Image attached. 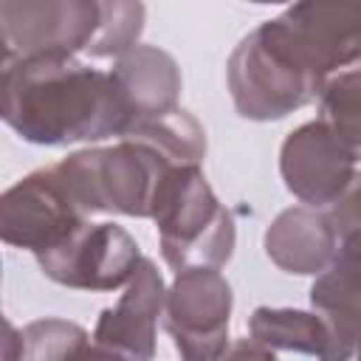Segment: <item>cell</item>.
<instances>
[{
    "instance_id": "1",
    "label": "cell",
    "mask_w": 361,
    "mask_h": 361,
    "mask_svg": "<svg viewBox=\"0 0 361 361\" xmlns=\"http://www.w3.org/2000/svg\"><path fill=\"white\" fill-rule=\"evenodd\" d=\"M3 121L28 144L65 147L130 130V113L110 71L71 54H39L3 62Z\"/></svg>"
},
{
    "instance_id": "2",
    "label": "cell",
    "mask_w": 361,
    "mask_h": 361,
    "mask_svg": "<svg viewBox=\"0 0 361 361\" xmlns=\"http://www.w3.org/2000/svg\"><path fill=\"white\" fill-rule=\"evenodd\" d=\"M234 110L248 121H279L313 102L324 82L293 48L279 17L240 39L226 65Z\"/></svg>"
},
{
    "instance_id": "3",
    "label": "cell",
    "mask_w": 361,
    "mask_h": 361,
    "mask_svg": "<svg viewBox=\"0 0 361 361\" xmlns=\"http://www.w3.org/2000/svg\"><path fill=\"white\" fill-rule=\"evenodd\" d=\"M178 169L186 166H172L133 138H121L113 147L79 149L56 164L59 178L87 217L104 212L152 220L158 195Z\"/></svg>"
},
{
    "instance_id": "4",
    "label": "cell",
    "mask_w": 361,
    "mask_h": 361,
    "mask_svg": "<svg viewBox=\"0 0 361 361\" xmlns=\"http://www.w3.org/2000/svg\"><path fill=\"white\" fill-rule=\"evenodd\" d=\"M152 220L161 257L172 271L223 268L237 243L231 212L217 200L200 166L172 172L164 183Z\"/></svg>"
},
{
    "instance_id": "5",
    "label": "cell",
    "mask_w": 361,
    "mask_h": 361,
    "mask_svg": "<svg viewBox=\"0 0 361 361\" xmlns=\"http://www.w3.org/2000/svg\"><path fill=\"white\" fill-rule=\"evenodd\" d=\"M234 293L214 268L180 271L166 290L164 327L180 361H223L228 353V319Z\"/></svg>"
},
{
    "instance_id": "6",
    "label": "cell",
    "mask_w": 361,
    "mask_h": 361,
    "mask_svg": "<svg viewBox=\"0 0 361 361\" xmlns=\"http://www.w3.org/2000/svg\"><path fill=\"white\" fill-rule=\"evenodd\" d=\"M87 223L56 166L37 169L6 189L0 200V237L34 257L54 251Z\"/></svg>"
},
{
    "instance_id": "7",
    "label": "cell",
    "mask_w": 361,
    "mask_h": 361,
    "mask_svg": "<svg viewBox=\"0 0 361 361\" xmlns=\"http://www.w3.org/2000/svg\"><path fill=\"white\" fill-rule=\"evenodd\" d=\"M102 23L99 0H3V62L87 51Z\"/></svg>"
},
{
    "instance_id": "8",
    "label": "cell",
    "mask_w": 361,
    "mask_h": 361,
    "mask_svg": "<svg viewBox=\"0 0 361 361\" xmlns=\"http://www.w3.org/2000/svg\"><path fill=\"white\" fill-rule=\"evenodd\" d=\"M39 271L76 290H113L127 285L144 262L138 243L116 223H85L54 251L37 257Z\"/></svg>"
},
{
    "instance_id": "9",
    "label": "cell",
    "mask_w": 361,
    "mask_h": 361,
    "mask_svg": "<svg viewBox=\"0 0 361 361\" xmlns=\"http://www.w3.org/2000/svg\"><path fill=\"white\" fill-rule=\"evenodd\" d=\"M355 152L322 121H307L288 133L279 149L285 189L310 209H330L355 180Z\"/></svg>"
},
{
    "instance_id": "10",
    "label": "cell",
    "mask_w": 361,
    "mask_h": 361,
    "mask_svg": "<svg viewBox=\"0 0 361 361\" xmlns=\"http://www.w3.org/2000/svg\"><path fill=\"white\" fill-rule=\"evenodd\" d=\"M279 23L322 82L361 62V3H296L279 14Z\"/></svg>"
},
{
    "instance_id": "11",
    "label": "cell",
    "mask_w": 361,
    "mask_h": 361,
    "mask_svg": "<svg viewBox=\"0 0 361 361\" xmlns=\"http://www.w3.org/2000/svg\"><path fill=\"white\" fill-rule=\"evenodd\" d=\"M166 290L164 276L152 259L144 257L135 276L127 282V290L113 307H104L93 341L124 355L127 361H152L155 358V327L164 313Z\"/></svg>"
},
{
    "instance_id": "12",
    "label": "cell",
    "mask_w": 361,
    "mask_h": 361,
    "mask_svg": "<svg viewBox=\"0 0 361 361\" xmlns=\"http://www.w3.org/2000/svg\"><path fill=\"white\" fill-rule=\"evenodd\" d=\"M310 307L330 327L333 361H350L361 347V231L338 237L336 259L310 285Z\"/></svg>"
},
{
    "instance_id": "13",
    "label": "cell",
    "mask_w": 361,
    "mask_h": 361,
    "mask_svg": "<svg viewBox=\"0 0 361 361\" xmlns=\"http://www.w3.org/2000/svg\"><path fill=\"white\" fill-rule=\"evenodd\" d=\"M265 254L285 274L319 276L330 268L338 251V234L322 209L290 206L265 228Z\"/></svg>"
},
{
    "instance_id": "14",
    "label": "cell",
    "mask_w": 361,
    "mask_h": 361,
    "mask_svg": "<svg viewBox=\"0 0 361 361\" xmlns=\"http://www.w3.org/2000/svg\"><path fill=\"white\" fill-rule=\"evenodd\" d=\"M110 76H113V82L124 99V107L130 113V127H135L138 121L178 110L180 68L172 59V54H166L164 48L135 45L133 51H127L124 56L116 59Z\"/></svg>"
},
{
    "instance_id": "15",
    "label": "cell",
    "mask_w": 361,
    "mask_h": 361,
    "mask_svg": "<svg viewBox=\"0 0 361 361\" xmlns=\"http://www.w3.org/2000/svg\"><path fill=\"white\" fill-rule=\"evenodd\" d=\"M248 333L268 350L305 353L316 361H333L330 327L316 310L257 307L248 319Z\"/></svg>"
},
{
    "instance_id": "16",
    "label": "cell",
    "mask_w": 361,
    "mask_h": 361,
    "mask_svg": "<svg viewBox=\"0 0 361 361\" xmlns=\"http://www.w3.org/2000/svg\"><path fill=\"white\" fill-rule=\"evenodd\" d=\"M124 138L147 144L172 166H200V161L206 158V130L183 107L138 121Z\"/></svg>"
},
{
    "instance_id": "17",
    "label": "cell",
    "mask_w": 361,
    "mask_h": 361,
    "mask_svg": "<svg viewBox=\"0 0 361 361\" xmlns=\"http://www.w3.org/2000/svg\"><path fill=\"white\" fill-rule=\"evenodd\" d=\"M319 118L361 161V62L330 76L319 93Z\"/></svg>"
},
{
    "instance_id": "18",
    "label": "cell",
    "mask_w": 361,
    "mask_h": 361,
    "mask_svg": "<svg viewBox=\"0 0 361 361\" xmlns=\"http://www.w3.org/2000/svg\"><path fill=\"white\" fill-rule=\"evenodd\" d=\"M23 353L20 361H79L93 344L87 330L68 319H37L20 330Z\"/></svg>"
},
{
    "instance_id": "19",
    "label": "cell",
    "mask_w": 361,
    "mask_h": 361,
    "mask_svg": "<svg viewBox=\"0 0 361 361\" xmlns=\"http://www.w3.org/2000/svg\"><path fill=\"white\" fill-rule=\"evenodd\" d=\"M144 31V6L141 3H102V23L87 45V56L93 59H110V56H124L138 45V37Z\"/></svg>"
},
{
    "instance_id": "20",
    "label": "cell",
    "mask_w": 361,
    "mask_h": 361,
    "mask_svg": "<svg viewBox=\"0 0 361 361\" xmlns=\"http://www.w3.org/2000/svg\"><path fill=\"white\" fill-rule=\"evenodd\" d=\"M223 361H276V355H274V350L262 347L259 341L243 338V341H237V344L223 355Z\"/></svg>"
},
{
    "instance_id": "21",
    "label": "cell",
    "mask_w": 361,
    "mask_h": 361,
    "mask_svg": "<svg viewBox=\"0 0 361 361\" xmlns=\"http://www.w3.org/2000/svg\"><path fill=\"white\" fill-rule=\"evenodd\" d=\"M79 361H127L124 355H118V353H113V350H107V347H102V344H90L85 353H82V358Z\"/></svg>"
},
{
    "instance_id": "22",
    "label": "cell",
    "mask_w": 361,
    "mask_h": 361,
    "mask_svg": "<svg viewBox=\"0 0 361 361\" xmlns=\"http://www.w3.org/2000/svg\"><path fill=\"white\" fill-rule=\"evenodd\" d=\"M8 336H6V361H20L23 353V336L20 330H14V324H6Z\"/></svg>"
},
{
    "instance_id": "23",
    "label": "cell",
    "mask_w": 361,
    "mask_h": 361,
    "mask_svg": "<svg viewBox=\"0 0 361 361\" xmlns=\"http://www.w3.org/2000/svg\"><path fill=\"white\" fill-rule=\"evenodd\" d=\"M355 361H361V347H358V353H355Z\"/></svg>"
}]
</instances>
